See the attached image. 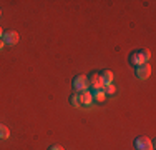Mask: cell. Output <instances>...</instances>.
<instances>
[{"mask_svg":"<svg viewBox=\"0 0 156 150\" xmlns=\"http://www.w3.org/2000/svg\"><path fill=\"white\" fill-rule=\"evenodd\" d=\"M151 54L148 48H143V50H138L135 52V54H131V58H129V63H133V65H141V63H148V60H150Z\"/></svg>","mask_w":156,"mask_h":150,"instance_id":"6da1fadb","label":"cell"},{"mask_svg":"<svg viewBox=\"0 0 156 150\" xmlns=\"http://www.w3.org/2000/svg\"><path fill=\"white\" fill-rule=\"evenodd\" d=\"M72 84H73V90L78 93H81V92H85V90H88V77L87 75H76Z\"/></svg>","mask_w":156,"mask_h":150,"instance_id":"7a4b0ae2","label":"cell"},{"mask_svg":"<svg viewBox=\"0 0 156 150\" xmlns=\"http://www.w3.org/2000/svg\"><path fill=\"white\" fill-rule=\"evenodd\" d=\"M88 87L93 88V92L95 90H103V87H105V80L101 78L100 73H90V77H88Z\"/></svg>","mask_w":156,"mask_h":150,"instance_id":"3957f363","label":"cell"},{"mask_svg":"<svg viewBox=\"0 0 156 150\" xmlns=\"http://www.w3.org/2000/svg\"><path fill=\"white\" fill-rule=\"evenodd\" d=\"M135 72H136V77H138L140 80H146L151 75V65L150 63H141V65L136 67Z\"/></svg>","mask_w":156,"mask_h":150,"instance_id":"277c9868","label":"cell"},{"mask_svg":"<svg viewBox=\"0 0 156 150\" xmlns=\"http://www.w3.org/2000/svg\"><path fill=\"white\" fill-rule=\"evenodd\" d=\"M3 42H5V45H10V47H13V45L18 43V33L15 32V30H9V32L3 33Z\"/></svg>","mask_w":156,"mask_h":150,"instance_id":"5b68a950","label":"cell"},{"mask_svg":"<svg viewBox=\"0 0 156 150\" xmlns=\"http://www.w3.org/2000/svg\"><path fill=\"white\" fill-rule=\"evenodd\" d=\"M135 147L138 150H153V144H151V140L146 137H138L135 140Z\"/></svg>","mask_w":156,"mask_h":150,"instance_id":"8992f818","label":"cell"},{"mask_svg":"<svg viewBox=\"0 0 156 150\" xmlns=\"http://www.w3.org/2000/svg\"><path fill=\"white\" fill-rule=\"evenodd\" d=\"M70 105L75 107V108L81 107V97H80V93H78V92H73L72 95H70Z\"/></svg>","mask_w":156,"mask_h":150,"instance_id":"52a82bcc","label":"cell"},{"mask_svg":"<svg viewBox=\"0 0 156 150\" xmlns=\"http://www.w3.org/2000/svg\"><path fill=\"white\" fill-rule=\"evenodd\" d=\"M80 97H81V105H90L93 102V95H91V92H88V90L81 92Z\"/></svg>","mask_w":156,"mask_h":150,"instance_id":"ba28073f","label":"cell"},{"mask_svg":"<svg viewBox=\"0 0 156 150\" xmlns=\"http://www.w3.org/2000/svg\"><path fill=\"white\" fill-rule=\"evenodd\" d=\"M91 95H93L95 102H105V99H106V95H105V92H103V90H95Z\"/></svg>","mask_w":156,"mask_h":150,"instance_id":"9c48e42d","label":"cell"},{"mask_svg":"<svg viewBox=\"0 0 156 150\" xmlns=\"http://www.w3.org/2000/svg\"><path fill=\"white\" fill-rule=\"evenodd\" d=\"M100 75H101V78L105 80V84H111V82H113V72H111V70H103Z\"/></svg>","mask_w":156,"mask_h":150,"instance_id":"30bf717a","label":"cell"},{"mask_svg":"<svg viewBox=\"0 0 156 150\" xmlns=\"http://www.w3.org/2000/svg\"><path fill=\"white\" fill-rule=\"evenodd\" d=\"M9 137H10L9 127H5L3 123H0V138H2V140H5V138H9Z\"/></svg>","mask_w":156,"mask_h":150,"instance_id":"8fae6325","label":"cell"},{"mask_svg":"<svg viewBox=\"0 0 156 150\" xmlns=\"http://www.w3.org/2000/svg\"><path fill=\"white\" fill-rule=\"evenodd\" d=\"M103 92H105V95H113V93L116 92V88H115L113 84H105V87H103Z\"/></svg>","mask_w":156,"mask_h":150,"instance_id":"7c38bea8","label":"cell"},{"mask_svg":"<svg viewBox=\"0 0 156 150\" xmlns=\"http://www.w3.org/2000/svg\"><path fill=\"white\" fill-rule=\"evenodd\" d=\"M48 150H63V147H60V145H51Z\"/></svg>","mask_w":156,"mask_h":150,"instance_id":"4fadbf2b","label":"cell"},{"mask_svg":"<svg viewBox=\"0 0 156 150\" xmlns=\"http://www.w3.org/2000/svg\"><path fill=\"white\" fill-rule=\"evenodd\" d=\"M3 47H5V42H3V39H0V50H2Z\"/></svg>","mask_w":156,"mask_h":150,"instance_id":"5bb4252c","label":"cell"},{"mask_svg":"<svg viewBox=\"0 0 156 150\" xmlns=\"http://www.w3.org/2000/svg\"><path fill=\"white\" fill-rule=\"evenodd\" d=\"M3 37V30H2V27H0V39Z\"/></svg>","mask_w":156,"mask_h":150,"instance_id":"9a60e30c","label":"cell"},{"mask_svg":"<svg viewBox=\"0 0 156 150\" xmlns=\"http://www.w3.org/2000/svg\"><path fill=\"white\" fill-rule=\"evenodd\" d=\"M0 17H2V10H0Z\"/></svg>","mask_w":156,"mask_h":150,"instance_id":"2e32d148","label":"cell"}]
</instances>
